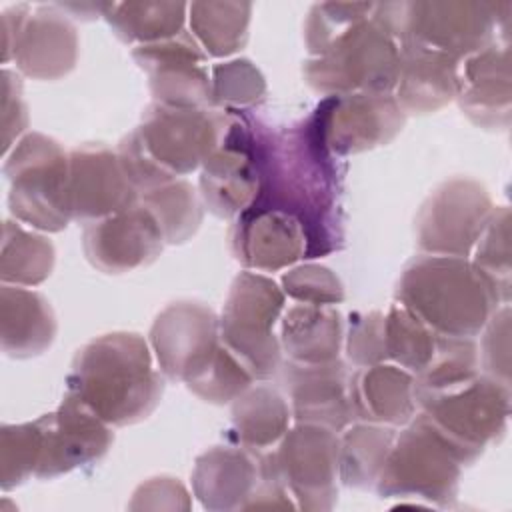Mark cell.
I'll return each mask as SVG.
<instances>
[{"label":"cell","mask_w":512,"mask_h":512,"mask_svg":"<svg viewBox=\"0 0 512 512\" xmlns=\"http://www.w3.org/2000/svg\"><path fill=\"white\" fill-rule=\"evenodd\" d=\"M258 166V194L250 208L296 218L306 236V256L320 258L344 244L342 172L326 148L314 112L290 126L274 128L250 116Z\"/></svg>","instance_id":"6da1fadb"},{"label":"cell","mask_w":512,"mask_h":512,"mask_svg":"<svg viewBox=\"0 0 512 512\" xmlns=\"http://www.w3.org/2000/svg\"><path fill=\"white\" fill-rule=\"evenodd\" d=\"M66 384V392L108 426L146 420L164 394V374L154 368L150 342L136 332H108L86 342Z\"/></svg>","instance_id":"7a4b0ae2"},{"label":"cell","mask_w":512,"mask_h":512,"mask_svg":"<svg viewBox=\"0 0 512 512\" xmlns=\"http://www.w3.org/2000/svg\"><path fill=\"white\" fill-rule=\"evenodd\" d=\"M226 112L218 108H174L152 102L140 124L126 134L118 160L138 190L144 194L202 166L218 144Z\"/></svg>","instance_id":"3957f363"},{"label":"cell","mask_w":512,"mask_h":512,"mask_svg":"<svg viewBox=\"0 0 512 512\" xmlns=\"http://www.w3.org/2000/svg\"><path fill=\"white\" fill-rule=\"evenodd\" d=\"M394 298L438 336L472 340L502 306L468 258L436 254L406 262Z\"/></svg>","instance_id":"277c9868"},{"label":"cell","mask_w":512,"mask_h":512,"mask_svg":"<svg viewBox=\"0 0 512 512\" xmlns=\"http://www.w3.org/2000/svg\"><path fill=\"white\" fill-rule=\"evenodd\" d=\"M510 2H378L372 6L376 22L398 46H416L464 60L498 42L508 40Z\"/></svg>","instance_id":"5b68a950"},{"label":"cell","mask_w":512,"mask_h":512,"mask_svg":"<svg viewBox=\"0 0 512 512\" xmlns=\"http://www.w3.org/2000/svg\"><path fill=\"white\" fill-rule=\"evenodd\" d=\"M14 220L40 232H60L70 220V152L42 132H26L4 156Z\"/></svg>","instance_id":"8992f818"},{"label":"cell","mask_w":512,"mask_h":512,"mask_svg":"<svg viewBox=\"0 0 512 512\" xmlns=\"http://www.w3.org/2000/svg\"><path fill=\"white\" fill-rule=\"evenodd\" d=\"M462 466L446 438L416 412L396 434L374 488L382 498L448 508L456 500Z\"/></svg>","instance_id":"52a82bcc"},{"label":"cell","mask_w":512,"mask_h":512,"mask_svg":"<svg viewBox=\"0 0 512 512\" xmlns=\"http://www.w3.org/2000/svg\"><path fill=\"white\" fill-rule=\"evenodd\" d=\"M286 294L266 274L242 270L230 286L218 316L222 344L246 366L254 380H270L282 366L274 326L284 312Z\"/></svg>","instance_id":"ba28073f"},{"label":"cell","mask_w":512,"mask_h":512,"mask_svg":"<svg viewBox=\"0 0 512 512\" xmlns=\"http://www.w3.org/2000/svg\"><path fill=\"white\" fill-rule=\"evenodd\" d=\"M302 74L306 84L324 98L394 92L400 74V48L372 18H366L336 38L322 54L308 56Z\"/></svg>","instance_id":"9c48e42d"},{"label":"cell","mask_w":512,"mask_h":512,"mask_svg":"<svg viewBox=\"0 0 512 512\" xmlns=\"http://www.w3.org/2000/svg\"><path fill=\"white\" fill-rule=\"evenodd\" d=\"M510 388L478 374L448 390L416 400L418 412L446 438L464 466L502 440L510 418Z\"/></svg>","instance_id":"30bf717a"},{"label":"cell","mask_w":512,"mask_h":512,"mask_svg":"<svg viewBox=\"0 0 512 512\" xmlns=\"http://www.w3.org/2000/svg\"><path fill=\"white\" fill-rule=\"evenodd\" d=\"M494 208L490 192L478 180L466 176L444 180L416 214V248L420 254L468 258Z\"/></svg>","instance_id":"8fae6325"},{"label":"cell","mask_w":512,"mask_h":512,"mask_svg":"<svg viewBox=\"0 0 512 512\" xmlns=\"http://www.w3.org/2000/svg\"><path fill=\"white\" fill-rule=\"evenodd\" d=\"M338 432L296 422L272 448L276 470L294 498L296 508L306 512L332 510L338 500Z\"/></svg>","instance_id":"7c38bea8"},{"label":"cell","mask_w":512,"mask_h":512,"mask_svg":"<svg viewBox=\"0 0 512 512\" xmlns=\"http://www.w3.org/2000/svg\"><path fill=\"white\" fill-rule=\"evenodd\" d=\"M198 194L218 218H236L252 206L258 194V166L248 112H226L220 140L200 166Z\"/></svg>","instance_id":"4fadbf2b"},{"label":"cell","mask_w":512,"mask_h":512,"mask_svg":"<svg viewBox=\"0 0 512 512\" xmlns=\"http://www.w3.org/2000/svg\"><path fill=\"white\" fill-rule=\"evenodd\" d=\"M150 348L164 378L188 384L222 348L216 312L198 300L170 302L154 318Z\"/></svg>","instance_id":"5bb4252c"},{"label":"cell","mask_w":512,"mask_h":512,"mask_svg":"<svg viewBox=\"0 0 512 512\" xmlns=\"http://www.w3.org/2000/svg\"><path fill=\"white\" fill-rule=\"evenodd\" d=\"M326 148L336 156L360 154L392 142L406 124L394 92L328 96L314 108Z\"/></svg>","instance_id":"9a60e30c"},{"label":"cell","mask_w":512,"mask_h":512,"mask_svg":"<svg viewBox=\"0 0 512 512\" xmlns=\"http://www.w3.org/2000/svg\"><path fill=\"white\" fill-rule=\"evenodd\" d=\"M36 422L42 444L34 476L40 480H52L100 462L114 442L110 426L68 392L54 412Z\"/></svg>","instance_id":"2e32d148"},{"label":"cell","mask_w":512,"mask_h":512,"mask_svg":"<svg viewBox=\"0 0 512 512\" xmlns=\"http://www.w3.org/2000/svg\"><path fill=\"white\" fill-rule=\"evenodd\" d=\"M132 58L146 72L154 102L174 108H212L208 54L190 32L136 46Z\"/></svg>","instance_id":"e0dca14e"},{"label":"cell","mask_w":512,"mask_h":512,"mask_svg":"<svg viewBox=\"0 0 512 512\" xmlns=\"http://www.w3.org/2000/svg\"><path fill=\"white\" fill-rule=\"evenodd\" d=\"M68 200L72 220L92 224L138 204L140 194L124 174L116 150L86 142L70 150Z\"/></svg>","instance_id":"ac0fdd59"},{"label":"cell","mask_w":512,"mask_h":512,"mask_svg":"<svg viewBox=\"0 0 512 512\" xmlns=\"http://www.w3.org/2000/svg\"><path fill=\"white\" fill-rule=\"evenodd\" d=\"M164 244L156 218L140 202L86 224L82 234L86 260L104 274H126L146 268L162 254Z\"/></svg>","instance_id":"d6986e66"},{"label":"cell","mask_w":512,"mask_h":512,"mask_svg":"<svg viewBox=\"0 0 512 512\" xmlns=\"http://www.w3.org/2000/svg\"><path fill=\"white\" fill-rule=\"evenodd\" d=\"M280 382L294 422L342 432L354 420L348 366L338 358L324 364L282 362Z\"/></svg>","instance_id":"ffe728a7"},{"label":"cell","mask_w":512,"mask_h":512,"mask_svg":"<svg viewBox=\"0 0 512 512\" xmlns=\"http://www.w3.org/2000/svg\"><path fill=\"white\" fill-rule=\"evenodd\" d=\"M228 246L244 270L278 272L306 256V236L296 218L278 210L248 208L228 232Z\"/></svg>","instance_id":"44dd1931"},{"label":"cell","mask_w":512,"mask_h":512,"mask_svg":"<svg viewBox=\"0 0 512 512\" xmlns=\"http://www.w3.org/2000/svg\"><path fill=\"white\" fill-rule=\"evenodd\" d=\"M456 102L474 126L508 130L512 118L508 44L494 42L460 62Z\"/></svg>","instance_id":"7402d4cb"},{"label":"cell","mask_w":512,"mask_h":512,"mask_svg":"<svg viewBox=\"0 0 512 512\" xmlns=\"http://www.w3.org/2000/svg\"><path fill=\"white\" fill-rule=\"evenodd\" d=\"M10 60L32 80H60L78 60V32L56 4L32 6L16 36Z\"/></svg>","instance_id":"603a6c76"},{"label":"cell","mask_w":512,"mask_h":512,"mask_svg":"<svg viewBox=\"0 0 512 512\" xmlns=\"http://www.w3.org/2000/svg\"><path fill=\"white\" fill-rule=\"evenodd\" d=\"M264 476V452L212 446L196 458L192 490L208 510H244Z\"/></svg>","instance_id":"cb8c5ba5"},{"label":"cell","mask_w":512,"mask_h":512,"mask_svg":"<svg viewBox=\"0 0 512 512\" xmlns=\"http://www.w3.org/2000/svg\"><path fill=\"white\" fill-rule=\"evenodd\" d=\"M354 420L382 426H406L418 412L414 374L396 364L358 368L350 378Z\"/></svg>","instance_id":"d4e9b609"},{"label":"cell","mask_w":512,"mask_h":512,"mask_svg":"<svg viewBox=\"0 0 512 512\" xmlns=\"http://www.w3.org/2000/svg\"><path fill=\"white\" fill-rule=\"evenodd\" d=\"M400 48V74L394 96L408 114H432L456 100L460 60L416 46Z\"/></svg>","instance_id":"484cf974"},{"label":"cell","mask_w":512,"mask_h":512,"mask_svg":"<svg viewBox=\"0 0 512 512\" xmlns=\"http://www.w3.org/2000/svg\"><path fill=\"white\" fill-rule=\"evenodd\" d=\"M58 332L56 314L46 296L24 286L0 288V340L10 358L44 354Z\"/></svg>","instance_id":"4316f807"},{"label":"cell","mask_w":512,"mask_h":512,"mask_svg":"<svg viewBox=\"0 0 512 512\" xmlns=\"http://www.w3.org/2000/svg\"><path fill=\"white\" fill-rule=\"evenodd\" d=\"M280 348L296 364H324L340 358L344 320L336 306L296 304L280 322Z\"/></svg>","instance_id":"83f0119b"},{"label":"cell","mask_w":512,"mask_h":512,"mask_svg":"<svg viewBox=\"0 0 512 512\" xmlns=\"http://www.w3.org/2000/svg\"><path fill=\"white\" fill-rule=\"evenodd\" d=\"M292 412L284 394L272 384H252L232 402L230 438L254 452L272 450L290 428Z\"/></svg>","instance_id":"f1b7e54d"},{"label":"cell","mask_w":512,"mask_h":512,"mask_svg":"<svg viewBox=\"0 0 512 512\" xmlns=\"http://www.w3.org/2000/svg\"><path fill=\"white\" fill-rule=\"evenodd\" d=\"M394 438L396 430L392 426L360 420L346 426L342 430L338 450L340 480L358 490L374 488Z\"/></svg>","instance_id":"f546056e"},{"label":"cell","mask_w":512,"mask_h":512,"mask_svg":"<svg viewBox=\"0 0 512 512\" xmlns=\"http://www.w3.org/2000/svg\"><path fill=\"white\" fill-rule=\"evenodd\" d=\"M252 4L248 2H192L188 4L190 34L212 58H226L244 48Z\"/></svg>","instance_id":"4dcf8cb0"},{"label":"cell","mask_w":512,"mask_h":512,"mask_svg":"<svg viewBox=\"0 0 512 512\" xmlns=\"http://www.w3.org/2000/svg\"><path fill=\"white\" fill-rule=\"evenodd\" d=\"M126 44H154L184 32L188 4L184 2H112L104 16Z\"/></svg>","instance_id":"1f68e13d"},{"label":"cell","mask_w":512,"mask_h":512,"mask_svg":"<svg viewBox=\"0 0 512 512\" xmlns=\"http://www.w3.org/2000/svg\"><path fill=\"white\" fill-rule=\"evenodd\" d=\"M54 260L56 252L46 236L26 230L18 220H4L0 252L2 284L38 286L52 274Z\"/></svg>","instance_id":"d6a6232c"},{"label":"cell","mask_w":512,"mask_h":512,"mask_svg":"<svg viewBox=\"0 0 512 512\" xmlns=\"http://www.w3.org/2000/svg\"><path fill=\"white\" fill-rule=\"evenodd\" d=\"M140 204L156 218L166 244H184L202 224L204 204L194 186L184 180H172L140 194Z\"/></svg>","instance_id":"836d02e7"},{"label":"cell","mask_w":512,"mask_h":512,"mask_svg":"<svg viewBox=\"0 0 512 512\" xmlns=\"http://www.w3.org/2000/svg\"><path fill=\"white\" fill-rule=\"evenodd\" d=\"M480 374L478 346L472 338L440 336L430 362L414 376L416 400L458 386Z\"/></svg>","instance_id":"e575fe53"},{"label":"cell","mask_w":512,"mask_h":512,"mask_svg":"<svg viewBox=\"0 0 512 512\" xmlns=\"http://www.w3.org/2000/svg\"><path fill=\"white\" fill-rule=\"evenodd\" d=\"M438 338L440 336L436 332L398 302H394L384 314L386 358L414 376L430 362L438 346Z\"/></svg>","instance_id":"d590c367"},{"label":"cell","mask_w":512,"mask_h":512,"mask_svg":"<svg viewBox=\"0 0 512 512\" xmlns=\"http://www.w3.org/2000/svg\"><path fill=\"white\" fill-rule=\"evenodd\" d=\"M472 264L490 284L500 304L510 302V208L496 206L472 248Z\"/></svg>","instance_id":"8d00e7d4"},{"label":"cell","mask_w":512,"mask_h":512,"mask_svg":"<svg viewBox=\"0 0 512 512\" xmlns=\"http://www.w3.org/2000/svg\"><path fill=\"white\" fill-rule=\"evenodd\" d=\"M212 108L250 112L266 98V80L248 58H234L210 68Z\"/></svg>","instance_id":"74e56055"},{"label":"cell","mask_w":512,"mask_h":512,"mask_svg":"<svg viewBox=\"0 0 512 512\" xmlns=\"http://www.w3.org/2000/svg\"><path fill=\"white\" fill-rule=\"evenodd\" d=\"M42 434L38 422L0 426V486L12 490L36 474Z\"/></svg>","instance_id":"f35d334b"},{"label":"cell","mask_w":512,"mask_h":512,"mask_svg":"<svg viewBox=\"0 0 512 512\" xmlns=\"http://www.w3.org/2000/svg\"><path fill=\"white\" fill-rule=\"evenodd\" d=\"M374 2H320L308 12L304 44L310 56L322 54L336 38L370 18Z\"/></svg>","instance_id":"ab89813d"},{"label":"cell","mask_w":512,"mask_h":512,"mask_svg":"<svg viewBox=\"0 0 512 512\" xmlns=\"http://www.w3.org/2000/svg\"><path fill=\"white\" fill-rule=\"evenodd\" d=\"M254 382L246 366L222 344L216 358L186 388L210 404L234 402Z\"/></svg>","instance_id":"60d3db41"},{"label":"cell","mask_w":512,"mask_h":512,"mask_svg":"<svg viewBox=\"0 0 512 512\" xmlns=\"http://www.w3.org/2000/svg\"><path fill=\"white\" fill-rule=\"evenodd\" d=\"M280 288L298 304L334 306L344 300L340 278L320 264H302L286 270L280 278Z\"/></svg>","instance_id":"b9f144b4"},{"label":"cell","mask_w":512,"mask_h":512,"mask_svg":"<svg viewBox=\"0 0 512 512\" xmlns=\"http://www.w3.org/2000/svg\"><path fill=\"white\" fill-rule=\"evenodd\" d=\"M344 346L348 362L356 368H366L384 362V312L368 310L350 314L348 332L344 334Z\"/></svg>","instance_id":"7bdbcfd3"},{"label":"cell","mask_w":512,"mask_h":512,"mask_svg":"<svg viewBox=\"0 0 512 512\" xmlns=\"http://www.w3.org/2000/svg\"><path fill=\"white\" fill-rule=\"evenodd\" d=\"M478 358L482 374L510 388V304L498 306L482 328Z\"/></svg>","instance_id":"ee69618b"},{"label":"cell","mask_w":512,"mask_h":512,"mask_svg":"<svg viewBox=\"0 0 512 512\" xmlns=\"http://www.w3.org/2000/svg\"><path fill=\"white\" fill-rule=\"evenodd\" d=\"M28 108L22 96V80L10 68L2 70V154L6 156L14 144L26 134Z\"/></svg>","instance_id":"f6af8a7d"},{"label":"cell","mask_w":512,"mask_h":512,"mask_svg":"<svg viewBox=\"0 0 512 512\" xmlns=\"http://www.w3.org/2000/svg\"><path fill=\"white\" fill-rule=\"evenodd\" d=\"M130 510H188L190 494L178 478L154 476L142 482L128 504Z\"/></svg>","instance_id":"bcb514c9"},{"label":"cell","mask_w":512,"mask_h":512,"mask_svg":"<svg viewBox=\"0 0 512 512\" xmlns=\"http://www.w3.org/2000/svg\"><path fill=\"white\" fill-rule=\"evenodd\" d=\"M32 10L30 4H14L10 8H6L0 16V30H2V64L10 62L12 56V48L16 42V36L20 32V26L24 22V18L28 16V12Z\"/></svg>","instance_id":"7dc6e473"},{"label":"cell","mask_w":512,"mask_h":512,"mask_svg":"<svg viewBox=\"0 0 512 512\" xmlns=\"http://www.w3.org/2000/svg\"><path fill=\"white\" fill-rule=\"evenodd\" d=\"M56 6L72 20H94L106 16L112 2H56Z\"/></svg>","instance_id":"c3c4849f"}]
</instances>
